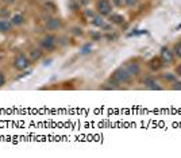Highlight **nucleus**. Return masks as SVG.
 <instances>
[{
    "instance_id": "ddd939ff",
    "label": "nucleus",
    "mask_w": 181,
    "mask_h": 158,
    "mask_svg": "<svg viewBox=\"0 0 181 158\" xmlns=\"http://www.w3.org/2000/svg\"><path fill=\"white\" fill-rule=\"evenodd\" d=\"M93 24H96V26H99V27H102L103 26V19H100L99 16L93 18Z\"/></svg>"
},
{
    "instance_id": "f257e3e1",
    "label": "nucleus",
    "mask_w": 181,
    "mask_h": 158,
    "mask_svg": "<svg viewBox=\"0 0 181 158\" xmlns=\"http://www.w3.org/2000/svg\"><path fill=\"white\" fill-rule=\"evenodd\" d=\"M14 66L18 69V70H24L30 66V59L26 57L24 54H19L14 61Z\"/></svg>"
},
{
    "instance_id": "f03ea898",
    "label": "nucleus",
    "mask_w": 181,
    "mask_h": 158,
    "mask_svg": "<svg viewBox=\"0 0 181 158\" xmlns=\"http://www.w3.org/2000/svg\"><path fill=\"white\" fill-rule=\"evenodd\" d=\"M130 79H131V75L126 69H120V70H118L114 75V80L116 83H126V81H128Z\"/></svg>"
},
{
    "instance_id": "dca6fc26",
    "label": "nucleus",
    "mask_w": 181,
    "mask_h": 158,
    "mask_svg": "<svg viewBox=\"0 0 181 158\" xmlns=\"http://www.w3.org/2000/svg\"><path fill=\"white\" fill-rule=\"evenodd\" d=\"M10 15V12L7 10H0V16H8Z\"/></svg>"
},
{
    "instance_id": "6ab92c4d",
    "label": "nucleus",
    "mask_w": 181,
    "mask_h": 158,
    "mask_svg": "<svg viewBox=\"0 0 181 158\" xmlns=\"http://www.w3.org/2000/svg\"><path fill=\"white\" fill-rule=\"evenodd\" d=\"M177 73L181 76V65H178V66H177Z\"/></svg>"
},
{
    "instance_id": "a211bd4d",
    "label": "nucleus",
    "mask_w": 181,
    "mask_h": 158,
    "mask_svg": "<svg viewBox=\"0 0 181 158\" xmlns=\"http://www.w3.org/2000/svg\"><path fill=\"white\" fill-rule=\"evenodd\" d=\"M177 85H173L174 89H181V83H176Z\"/></svg>"
},
{
    "instance_id": "0eeeda50",
    "label": "nucleus",
    "mask_w": 181,
    "mask_h": 158,
    "mask_svg": "<svg viewBox=\"0 0 181 158\" xmlns=\"http://www.w3.org/2000/svg\"><path fill=\"white\" fill-rule=\"evenodd\" d=\"M124 69H126V70L128 72L131 76H135V75H138V73H139V66H138L137 63H133V62L128 63V65H127Z\"/></svg>"
},
{
    "instance_id": "f8f14e48",
    "label": "nucleus",
    "mask_w": 181,
    "mask_h": 158,
    "mask_svg": "<svg viewBox=\"0 0 181 158\" xmlns=\"http://www.w3.org/2000/svg\"><path fill=\"white\" fill-rule=\"evenodd\" d=\"M174 53H176V55H177V57H181V42L174 46Z\"/></svg>"
},
{
    "instance_id": "aec40b11",
    "label": "nucleus",
    "mask_w": 181,
    "mask_h": 158,
    "mask_svg": "<svg viewBox=\"0 0 181 158\" xmlns=\"http://www.w3.org/2000/svg\"><path fill=\"white\" fill-rule=\"evenodd\" d=\"M50 62H51V59H46V61H45V65H49Z\"/></svg>"
},
{
    "instance_id": "20e7f679",
    "label": "nucleus",
    "mask_w": 181,
    "mask_h": 158,
    "mask_svg": "<svg viewBox=\"0 0 181 158\" xmlns=\"http://www.w3.org/2000/svg\"><path fill=\"white\" fill-rule=\"evenodd\" d=\"M42 46H44L46 50H53L55 46V37L54 35H47L44 38L42 41Z\"/></svg>"
},
{
    "instance_id": "7ed1b4c3",
    "label": "nucleus",
    "mask_w": 181,
    "mask_h": 158,
    "mask_svg": "<svg viewBox=\"0 0 181 158\" xmlns=\"http://www.w3.org/2000/svg\"><path fill=\"white\" fill-rule=\"evenodd\" d=\"M97 10L102 15H108L111 12V4L108 0H100L97 3Z\"/></svg>"
},
{
    "instance_id": "4be33fe9",
    "label": "nucleus",
    "mask_w": 181,
    "mask_h": 158,
    "mask_svg": "<svg viewBox=\"0 0 181 158\" xmlns=\"http://www.w3.org/2000/svg\"><path fill=\"white\" fill-rule=\"evenodd\" d=\"M4 1H7V3H14L15 0H4Z\"/></svg>"
},
{
    "instance_id": "f3484780",
    "label": "nucleus",
    "mask_w": 181,
    "mask_h": 158,
    "mask_svg": "<svg viewBox=\"0 0 181 158\" xmlns=\"http://www.w3.org/2000/svg\"><path fill=\"white\" fill-rule=\"evenodd\" d=\"M128 6H134V4H137V0H124Z\"/></svg>"
},
{
    "instance_id": "9d476101",
    "label": "nucleus",
    "mask_w": 181,
    "mask_h": 158,
    "mask_svg": "<svg viewBox=\"0 0 181 158\" xmlns=\"http://www.w3.org/2000/svg\"><path fill=\"white\" fill-rule=\"evenodd\" d=\"M111 22H114V23H122V22H123V16L112 15V16H111Z\"/></svg>"
},
{
    "instance_id": "412c9836",
    "label": "nucleus",
    "mask_w": 181,
    "mask_h": 158,
    "mask_svg": "<svg viewBox=\"0 0 181 158\" xmlns=\"http://www.w3.org/2000/svg\"><path fill=\"white\" fill-rule=\"evenodd\" d=\"M115 4H116V6H119V4H120V0H115Z\"/></svg>"
},
{
    "instance_id": "423d86ee",
    "label": "nucleus",
    "mask_w": 181,
    "mask_h": 158,
    "mask_svg": "<svg viewBox=\"0 0 181 158\" xmlns=\"http://www.w3.org/2000/svg\"><path fill=\"white\" fill-rule=\"evenodd\" d=\"M12 30V23L6 19H0V31L1 32H8Z\"/></svg>"
},
{
    "instance_id": "39448f33",
    "label": "nucleus",
    "mask_w": 181,
    "mask_h": 158,
    "mask_svg": "<svg viewBox=\"0 0 181 158\" xmlns=\"http://www.w3.org/2000/svg\"><path fill=\"white\" fill-rule=\"evenodd\" d=\"M59 19L58 18H51V19H49L47 20V23H46V26H47V28L49 30H51V31H54V30H57V28L59 27Z\"/></svg>"
},
{
    "instance_id": "9b49d317",
    "label": "nucleus",
    "mask_w": 181,
    "mask_h": 158,
    "mask_svg": "<svg viewBox=\"0 0 181 158\" xmlns=\"http://www.w3.org/2000/svg\"><path fill=\"white\" fill-rule=\"evenodd\" d=\"M41 55H42V52H41V50H32L31 52V58L32 59L41 58Z\"/></svg>"
},
{
    "instance_id": "6e6552de",
    "label": "nucleus",
    "mask_w": 181,
    "mask_h": 158,
    "mask_svg": "<svg viewBox=\"0 0 181 158\" xmlns=\"http://www.w3.org/2000/svg\"><path fill=\"white\" fill-rule=\"evenodd\" d=\"M23 22H24V16L22 15V14H15L11 19V23L14 24V26H20Z\"/></svg>"
},
{
    "instance_id": "4468645a",
    "label": "nucleus",
    "mask_w": 181,
    "mask_h": 158,
    "mask_svg": "<svg viewBox=\"0 0 181 158\" xmlns=\"http://www.w3.org/2000/svg\"><path fill=\"white\" fill-rule=\"evenodd\" d=\"M91 45H85V46H84L83 49H81V53H83V54H88V53L91 52Z\"/></svg>"
},
{
    "instance_id": "1a4fd4ad",
    "label": "nucleus",
    "mask_w": 181,
    "mask_h": 158,
    "mask_svg": "<svg viewBox=\"0 0 181 158\" xmlns=\"http://www.w3.org/2000/svg\"><path fill=\"white\" fill-rule=\"evenodd\" d=\"M162 59L165 61V62H172V59H173V57H172V54H170V52L168 50V49H162Z\"/></svg>"
},
{
    "instance_id": "2eb2a0df",
    "label": "nucleus",
    "mask_w": 181,
    "mask_h": 158,
    "mask_svg": "<svg viewBox=\"0 0 181 158\" xmlns=\"http://www.w3.org/2000/svg\"><path fill=\"white\" fill-rule=\"evenodd\" d=\"M4 84H6V77L3 73H0V87H3Z\"/></svg>"
}]
</instances>
